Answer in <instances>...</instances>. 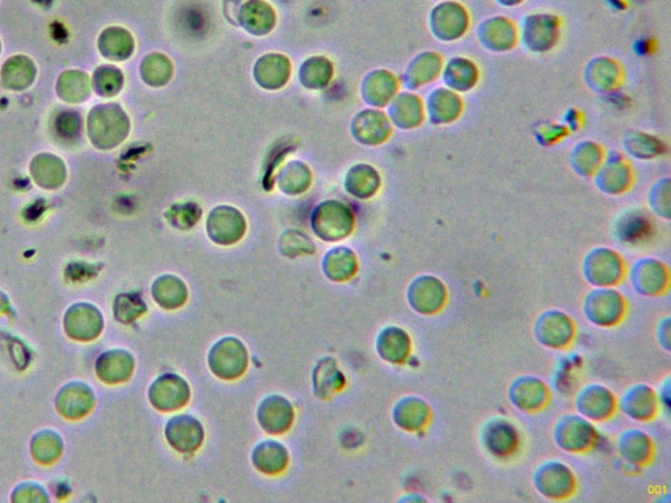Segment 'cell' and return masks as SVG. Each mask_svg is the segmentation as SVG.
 I'll return each mask as SVG.
<instances>
[{"label": "cell", "mask_w": 671, "mask_h": 503, "mask_svg": "<svg viewBox=\"0 0 671 503\" xmlns=\"http://www.w3.org/2000/svg\"><path fill=\"white\" fill-rule=\"evenodd\" d=\"M151 297L163 310H179L187 304L189 299L187 282L176 274H163L151 285Z\"/></svg>", "instance_id": "22"}, {"label": "cell", "mask_w": 671, "mask_h": 503, "mask_svg": "<svg viewBox=\"0 0 671 503\" xmlns=\"http://www.w3.org/2000/svg\"><path fill=\"white\" fill-rule=\"evenodd\" d=\"M164 438L177 454H196L205 442V426L192 414H173L164 426Z\"/></svg>", "instance_id": "6"}, {"label": "cell", "mask_w": 671, "mask_h": 503, "mask_svg": "<svg viewBox=\"0 0 671 503\" xmlns=\"http://www.w3.org/2000/svg\"><path fill=\"white\" fill-rule=\"evenodd\" d=\"M533 481L540 496L552 501L568 500L577 488L575 473L561 460H546L539 464Z\"/></svg>", "instance_id": "4"}, {"label": "cell", "mask_w": 671, "mask_h": 503, "mask_svg": "<svg viewBox=\"0 0 671 503\" xmlns=\"http://www.w3.org/2000/svg\"><path fill=\"white\" fill-rule=\"evenodd\" d=\"M147 396L158 412L175 413L187 407L192 399V388L184 376L166 373L150 384Z\"/></svg>", "instance_id": "5"}, {"label": "cell", "mask_w": 671, "mask_h": 503, "mask_svg": "<svg viewBox=\"0 0 671 503\" xmlns=\"http://www.w3.org/2000/svg\"><path fill=\"white\" fill-rule=\"evenodd\" d=\"M290 78V61L284 56L269 54L260 59L255 66V79L259 86L267 90L284 87Z\"/></svg>", "instance_id": "25"}, {"label": "cell", "mask_w": 671, "mask_h": 503, "mask_svg": "<svg viewBox=\"0 0 671 503\" xmlns=\"http://www.w3.org/2000/svg\"><path fill=\"white\" fill-rule=\"evenodd\" d=\"M624 274L626 268L622 259L610 249H597L584 264L586 281L594 287H615Z\"/></svg>", "instance_id": "13"}, {"label": "cell", "mask_w": 671, "mask_h": 503, "mask_svg": "<svg viewBox=\"0 0 671 503\" xmlns=\"http://www.w3.org/2000/svg\"><path fill=\"white\" fill-rule=\"evenodd\" d=\"M375 349L384 362L403 365L412 353V340L403 328L387 325L378 333Z\"/></svg>", "instance_id": "20"}, {"label": "cell", "mask_w": 671, "mask_h": 503, "mask_svg": "<svg viewBox=\"0 0 671 503\" xmlns=\"http://www.w3.org/2000/svg\"><path fill=\"white\" fill-rule=\"evenodd\" d=\"M242 24L252 35H267L274 25V14L268 4L253 2L246 4L242 10Z\"/></svg>", "instance_id": "26"}, {"label": "cell", "mask_w": 671, "mask_h": 503, "mask_svg": "<svg viewBox=\"0 0 671 503\" xmlns=\"http://www.w3.org/2000/svg\"><path fill=\"white\" fill-rule=\"evenodd\" d=\"M627 300L614 287H595L584 299V316L599 328H613L627 315Z\"/></svg>", "instance_id": "2"}, {"label": "cell", "mask_w": 671, "mask_h": 503, "mask_svg": "<svg viewBox=\"0 0 671 503\" xmlns=\"http://www.w3.org/2000/svg\"><path fill=\"white\" fill-rule=\"evenodd\" d=\"M246 232V218L236 207L229 205L214 207L206 219V234L211 242L222 247L238 244Z\"/></svg>", "instance_id": "8"}, {"label": "cell", "mask_w": 671, "mask_h": 503, "mask_svg": "<svg viewBox=\"0 0 671 503\" xmlns=\"http://www.w3.org/2000/svg\"><path fill=\"white\" fill-rule=\"evenodd\" d=\"M400 501H424V498L412 494V496L403 497Z\"/></svg>", "instance_id": "31"}, {"label": "cell", "mask_w": 671, "mask_h": 503, "mask_svg": "<svg viewBox=\"0 0 671 503\" xmlns=\"http://www.w3.org/2000/svg\"><path fill=\"white\" fill-rule=\"evenodd\" d=\"M432 420V408L419 396H404L392 408V421L407 433H419Z\"/></svg>", "instance_id": "18"}, {"label": "cell", "mask_w": 671, "mask_h": 503, "mask_svg": "<svg viewBox=\"0 0 671 503\" xmlns=\"http://www.w3.org/2000/svg\"><path fill=\"white\" fill-rule=\"evenodd\" d=\"M251 463L264 476L282 475L290 464L288 447L276 439H264L251 452Z\"/></svg>", "instance_id": "19"}, {"label": "cell", "mask_w": 671, "mask_h": 503, "mask_svg": "<svg viewBox=\"0 0 671 503\" xmlns=\"http://www.w3.org/2000/svg\"><path fill=\"white\" fill-rule=\"evenodd\" d=\"M312 390L319 400L331 399L337 392L343 391L346 379L340 366L332 357H323L316 363L311 375Z\"/></svg>", "instance_id": "23"}, {"label": "cell", "mask_w": 671, "mask_h": 503, "mask_svg": "<svg viewBox=\"0 0 671 503\" xmlns=\"http://www.w3.org/2000/svg\"><path fill=\"white\" fill-rule=\"evenodd\" d=\"M256 420L265 433L282 435L288 433L293 426L295 409L288 397L272 393L257 405Z\"/></svg>", "instance_id": "12"}, {"label": "cell", "mask_w": 671, "mask_h": 503, "mask_svg": "<svg viewBox=\"0 0 671 503\" xmlns=\"http://www.w3.org/2000/svg\"><path fill=\"white\" fill-rule=\"evenodd\" d=\"M618 452L631 466H647L653 459V439L643 430L627 429L618 438Z\"/></svg>", "instance_id": "21"}, {"label": "cell", "mask_w": 671, "mask_h": 503, "mask_svg": "<svg viewBox=\"0 0 671 503\" xmlns=\"http://www.w3.org/2000/svg\"><path fill=\"white\" fill-rule=\"evenodd\" d=\"M280 252L282 256L294 259V257L314 255L315 245L305 234L297 230H288L281 235Z\"/></svg>", "instance_id": "29"}, {"label": "cell", "mask_w": 671, "mask_h": 503, "mask_svg": "<svg viewBox=\"0 0 671 503\" xmlns=\"http://www.w3.org/2000/svg\"><path fill=\"white\" fill-rule=\"evenodd\" d=\"M278 185L282 192L290 194V196H297L306 192L311 185V172L308 171L305 164L293 162L290 163L285 171L282 172Z\"/></svg>", "instance_id": "28"}, {"label": "cell", "mask_w": 671, "mask_h": 503, "mask_svg": "<svg viewBox=\"0 0 671 503\" xmlns=\"http://www.w3.org/2000/svg\"><path fill=\"white\" fill-rule=\"evenodd\" d=\"M509 400L521 412H539L550 401V390L538 376H518L509 387Z\"/></svg>", "instance_id": "16"}, {"label": "cell", "mask_w": 671, "mask_h": 503, "mask_svg": "<svg viewBox=\"0 0 671 503\" xmlns=\"http://www.w3.org/2000/svg\"><path fill=\"white\" fill-rule=\"evenodd\" d=\"M657 337L658 342H660L661 348L665 349L666 352H670V317L666 316L664 320L660 321L657 328Z\"/></svg>", "instance_id": "30"}, {"label": "cell", "mask_w": 671, "mask_h": 503, "mask_svg": "<svg viewBox=\"0 0 671 503\" xmlns=\"http://www.w3.org/2000/svg\"><path fill=\"white\" fill-rule=\"evenodd\" d=\"M445 283L434 276H420L409 283L407 300L409 307L422 316L437 315L447 303Z\"/></svg>", "instance_id": "10"}, {"label": "cell", "mask_w": 671, "mask_h": 503, "mask_svg": "<svg viewBox=\"0 0 671 503\" xmlns=\"http://www.w3.org/2000/svg\"><path fill=\"white\" fill-rule=\"evenodd\" d=\"M554 439L561 450L569 454H582L589 451L597 441V431L588 418L568 413L556 422Z\"/></svg>", "instance_id": "7"}, {"label": "cell", "mask_w": 671, "mask_h": 503, "mask_svg": "<svg viewBox=\"0 0 671 503\" xmlns=\"http://www.w3.org/2000/svg\"><path fill=\"white\" fill-rule=\"evenodd\" d=\"M322 270L327 280L344 283L352 280L358 272V259L352 249L336 247L329 249L322 261Z\"/></svg>", "instance_id": "24"}, {"label": "cell", "mask_w": 671, "mask_h": 503, "mask_svg": "<svg viewBox=\"0 0 671 503\" xmlns=\"http://www.w3.org/2000/svg\"><path fill=\"white\" fill-rule=\"evenodd\" d=\"M250 353L246 344L235 336H225L215 341L208 353L210 373L223 382H234L247 373Z\"/></svg>", "instance_id": "1"}, {"label": "cell", "mask_w": 671, "mask_h": 503, "mask_svg": "<svg viewBox=\"0 0 671 503\" xmlns=\"http://www.w3.org/2000/svg\"><path fill=\"white\" fill-rule=\"evenodd\" d=\"M669 270L656 260H641L631 270L633 290L644 297H658L669 290Z\"/></svg>", "instance_id": "17"}, {"label": "cell", "mask_w": 671, "mask_h": 503, "mask_svg": "<svg viewBox=\"0 0 671 503\" xmlns=\"http://www.w3.org/2000/svg\"><path fill=\"white\" fill-rule=\"evenodd\" d=\"M661 407L660 396L651 386L643 383L628 387L618 399L620 412L637 422L652 421Z\"/></svg>", "instance_id": "15"}, {"label": "cell", "mask_w": 671, "mask_h": 503, "mask_svg": "<svg viewBox=\"0 0 671 503\" xmlns=\"http://www.w3.org/2000/svg\"><path fill=\"white\" fill-rule=\"evenodd\" d=\"M575 407L589 421L603 422L610 420L618 410V399L610 388L602 384H586L576 395Z\"/></svg>", "instance_id": "11"}, {"label": "cell", "mask_w": 671, "mask_h": 503, "mask_svg": "<svg viewBox=\"0 0 671 503\" xmlns=\"http://www.w3.org/2000/svg\"><path fill=\"white\" fill-rule=\"evenodd\" d=\"M332 73L331 62H328L326 58L315 57L307 59L305 65L302 66L301 80L303 86L311 90H319V88L328 86Z\"/></svg>", "instance_id": "27"}, {"label": "cell", "mask_w": 671, "mask_h": 503, "mask_svg": "<svg viewBox=\"0 0 671 503\" xmlns=\"http://www.w3.org/2000/svg\"><path fill=\"white\" fill-rule=\"evenodd\" d=\"M576 324L572 317L560 310H547L534 323V337L548 349H565L576 337Z\"/></svg>", "instance_id": "9"}, {"label": "cell", "mask_w": 671, "mask_h": 503, "mask_svg": "<svg viewBox=\"0 0 671 503\" xmlns=\"http://www.w3.org/2000/svg\"><path fill=\"white\" fill-rule=\"evenodd\" d=\"M310 224L312 232L323 242H340L352 234L354 215L343 202L326 201L312 211Z\"/></svg>", "instance_id": "3"}, {"label": "cell", "mask_w": 671, "mask_h": 503, "mask_svg": "<svg viewBox=\"0 0 671 503\" xmlns=\"http://www.w3.org/2000/svg\"><path fill=\"white\" fill-rule=\"evenodd\" d=\"M481 442L488 454L500 459L509 458L518 450V429L508 418H491L481 430Z\"/></svg>", "instance_id": "14"}]
</instances>
